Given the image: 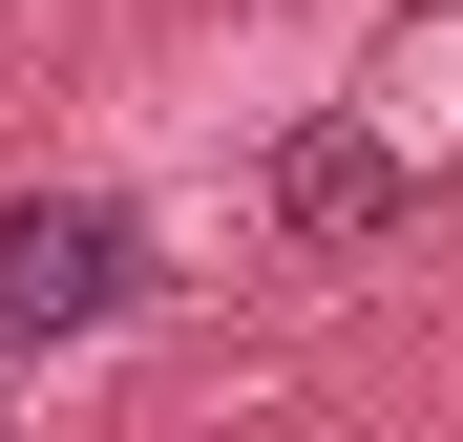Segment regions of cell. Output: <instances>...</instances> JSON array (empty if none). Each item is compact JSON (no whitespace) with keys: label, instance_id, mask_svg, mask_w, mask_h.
Segmentation results:
<instances>
[{"label":"cell","instance_id":"1","mask_svg":"<svg viewBox=\"0 0 463 442\" xmlns=\"http://www.w3.org/2000/svg\"><path fill=\"white\" fill-rule=\"evenodd\" d=\"M127 295H147L127 190H0V337H106Z\"/></svg>","mask_w":463,"mask_h":442},{"label":"cell","instance_id":"2","mask_svg":"<svg viewBox=\"0 0 463 442\" xmlns=\"http://www.w3.org/2000/svg\"><path fill=\"white\" fill-rule=\"evenodd\" d=\"M379 211H401V169H379L358 127H317V147H295V232H379Z\"/></svg>","mask_w":463,"mask_h":442}]
</instances>
